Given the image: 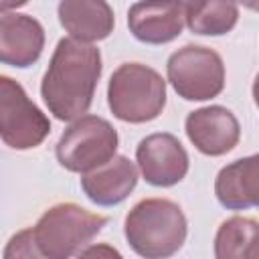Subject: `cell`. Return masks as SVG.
<instances>
[{"label":"cell","mask_w":259,"mask_h":259,"mask_svg":"<svg viewBox=\"0 0 259 259\" xmlns=\"http://www.w3.org/2000/svg\"><path fill=\"white\" fill-rule=\"evenodd\" d=\"M101 71L97 47L61 38L40 83V95L49 111L61 121L83 117L93 103Z\"/></svg>","instance_id":"6da1fadb"},{"label":"cell","mask_w":259,"mask_h":259,"mask_svg":"<svg viewBox=\"0 0 259 259\" xmlns=\"http://www.w3.org/2000/svg\"><path fill=\"white\" fill-rule=\"evenodd\" d=\"M188 225L182 208L168 198H144L127 212L123 235L144 259H168L186 241Z\"/></svg>","instance_id":"7a4b0ae2"},{"label":"cell","mask_w":259,"mask_h":259,"mask_svg":"<svg viewBox=\"0 0 259 259\" xmlns=\"http://www.w3.org/2000/svg\"><path fill=\"white\" fill-rule=\"evenodd\" d=\"M107 103L111 113L121 121H152L166 105V81L148 65L123 63L109 77Z\"/></svg>","instance_id":"3957f363"},{"label":"cell","mask_w":259,"mask_h":259,"mask_svg":"<svg viewBox=\"0 0 259 259\" xmlns=\"http://www.w3.org/2000/svg\"><path fill=\"white\" fill-rule=\"evenodd\" d=\"M107 225V217L75 202H59L45 210L32 227L38 249L49 259H71Z\"/></svg>","instance_id":"277c9868"},{"label":"cell","mask_w":259,"mask_h":259,"mask_svg":"<svg viewBox=\"0 0 259 259\" xmlns=\"http://www.w3.org/2000/svg\"><path fill=\"white\" fill-rule=\"evenodd\" d=\"M115 127L99 115H83L75 119L59 138L55 154L69 172H91L107 164L117 152Z\"/></svg>","instance_id":"5b68a950"},{"label":"cell","mask_w":259,"mask_h":259,"mask_svg":"<svg viewBox=\"0 0 259 259\" xmlns=\"http://www.w3.org/2000/svg\"><path fill=\"white\" fill-rule=\"evenodd\" d=\"M168 81L186 101H206L225 89V65L217 51L186 45L174 51L166 65Z\"/></svg>","instance_id":"8992f818"},{"label":"cell","mask_w":259,"mask_h":259,"mask_svg":"<svg viewBox=\"0 0 259 259\" xmlns=\"http://www.w3.org/2000/svg\"><path fill=\"white\" fill-rule=\"evenodd\" d=\"M51 134V121L30 101L24 87L12 77L0 75V138L12 150H30Z\"/></svg>","instance_id":"52a82bcc"},{"label":"cell","mask_w":259,"mask_h":259,"mask_svg":"<svg viewBox=\"0 0 259 259\" xmlns=\"http://www.w3.org/2000/svg\"><path fill=\"white\" fill-rule=\"evenodd\" d=\"M136 160L144 180L152 186H174L188 172V154L172 134H150L136 148Z\"/></svg>","instance_id":"ba28073f"},{"label":"cell","mask_w":259,"mask_h":259,"mask_svg":"<svg viewBox=\"0 0 259 259\" xmlns=\"http://www.w3.org/2000/svg\"><path fill=\"white\" fill-rule=\"evenodd\" d=\"M184 130L192 146L206 156H223L231 152L241 138L235 113L223 105H206L190 111Z\"/></svg>","instance_id":"9c48e42d"},{"label":"cell","mask_w":259,"mask_h":259,"mask_svg":"<svg viewBox=\"0 0 259 259\" xmlns=\"http://www.w3.org/2000/svg\"><path fill=\"white\" fill-rule=\"evenodd\" d=\"M45 49L42 24L18 12L0 14V63L26 69L38 61Z\"/></svg>","instance_id":"30bf717a"},{"label":"cell","mask_w":259,"mask_h":259,"mask_svg":"<svg viewBox=\"0 0 259 259\" xmlns=\"http://www.w3.org/2000/svg\"><path fill=\"white\" fill-rule=\"evenodd\" d=\"M127 26L146 45H166L184 28V2H136L127 10Z\"/></svg>","instance_id":"8fae6325"},{"label":"cell","mask_w":259,"mask_h":259,"mask_svg":"<svg viewBox=\"0 0 259 259\" xmlns=\"http://www.w3.org/2000/svg\"><path fill=\"white\" fill-rule=\"evenodd\" d=\"M138 184V168L127 156H113L107 164L81 174L85 196L99 206L123 202Z\"/></svg>","instance_id":"7c38bea8"},{"label":"cell","mask_w":259,"mask_h":259,"mask_svg":"<svg viewBox=\"0 0 259 259\" xmlns=\"http://www.w3.org/2000/svg\"><path fill=\"white\" fill-rule=\"evenodd\" d=\"M57 10L69 38L87 45L107 38L115 24L113 10L103 0H63Z\"/></svg>","instance_id":"4fadbf2b"},{"label":"cell","mask_w":259,"mask_h":259,"mask_svg":"<svg viewBox=\"0 0 259 259\" xmlns=\"http://www.w3.org/2000/svg\"><path fill=\"white\" fill-rule=\"evenodd\" d=\"M257 180H259V158H239L217 174L214 194L219 202L229 210H243L257 206Z\"/></svg>","instance_id":"5bb4252c"},{"label":"cell","mask_w":259,"mask_h":259,"mask_svg":"<svg viewBox=\"0 0 259 259\" xmlns=\"http://www.w3.org/2000/svg\"><path fill=\"white\" fill-rule=\"evenodd\" d=\"M259 225L249 217H231L221 223L214 237L217 259H259L257 253Z\"/></svg>","instance_id":"9a60e30c"},{"label":"cell","mask_w":259,"mask_h":259,"mask_svg":"<svg viewBox=\"0 0 259 259\" xmlns=\"http://www.w3.org/2000/svg\"><path fill=\"white\" fill-rule=\"evenodd\" d=\"M239 6L233 2H184V22L194 34L219 36L235 28Z\"/></svg>","instance_id":"2e32d148"},{"label":"cell","mask_w":259,"mask_h":259,"mask_svg":"<svg viewBox=\"0 0 259 259\" xmlns=\"http://www.w3.org/2000/svg\"><path fill=\"white\" fill-rule=\"evenodd\" d=\"M2 259H49V257L38 249L32 229H22L8 239Z\"/></svg>","instance_id":"e0dca14e"},{"label":"cell","mask_w":259,"mask_h":259,"mask_svg":"<svg viewBox=\"0 0 259 259\" xmlns=\"http://www.w3.org/2000/svg\"><path fill=\"white\" fill-rule=\"evenodd\" d=\"M77 259H123V255L107 243H95V245L85 247L77 255Z\"/></svg>","instance_id":"ac0fdd59"},{"label":"cell","mask_w":259,"mask_h":259,"mask_svg":"<svg viewBox=\"0 0 259 259\" xmlns=\"http://www.w3.org/2000/svg\"><path fill=\"white\" fill-rule=\"evenodd\" d=\"M18 6H24V2H10V4H0V12H2V10H8V8H18Z\"/></svg>","instance_id":"d6986e66"}]
</instances>
